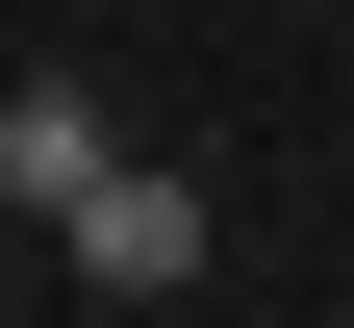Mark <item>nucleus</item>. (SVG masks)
<instances>
[{"instance_id":"1","label":"nucleus","mask_w":354,"mask_h":328,"mask_svg":"<svg viewBox=\"0 0 354 328\" xmlns=\"http://www.w3.org/2000/svg\"><path fill=\"white\" fill-rule=\"evenodd\" d=\"M76 278H102V303H177V278H203V177H152V152H127L102 202H76Z\"/></svg>"},{"instance_id":"2","label":"nucleus","mask_w":354,"mask_h":328,"mask_svg":"<svg viewBox=\"0 0 354 328\" xmlns=\"http://www.w3.org/2000/svg\"><path fill=\"white\" fill-rule=\"evenodd\" d=\"M102 177H127V126L76 102V76H26V102H0V202H51V227H76Z\"/></svg>"}]
</instances>
